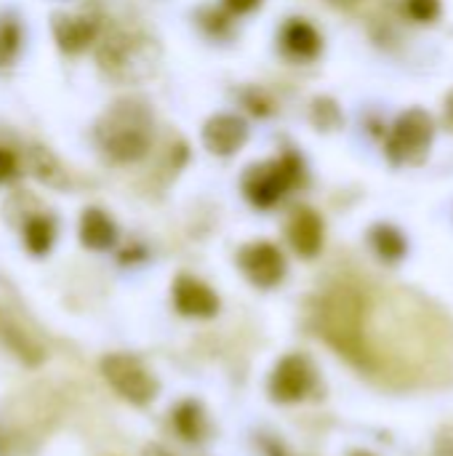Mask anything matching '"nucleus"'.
Instances as JSON below:
<instances>
[{
	"instance_id": "nucleus-14",
	"label": "nucleus",
	"mask_w": 453,
	"mask_h": 456,
	"mask_svg": "<svg viewBox=\"0 0 453 456\" xmlns=\"http://www.w3.org/2000/svg\"><path fill=\"white\" fill-rule=\"evenodd\" d=\"M371 246L384 262H398L406 256V238L400 235V230L390 224H376L371 230Z\"/></svg>"
},
{
	"instance_id": "nucleus-13",
	"label": "nucleus",
	"mask_w": 453,
	"mask_h": 456,
	"mask_svg": "<svg viewBox=\"0 0 453 456\" xmlns=\"http://www.w3.org/2000/svg\"><path fill=\"white\" fill-rule=\"evenodd\" d=\"M115 238H117L115 224L104 211L88 208L83 214V219H80V240H83V246H88L93 251H107V248L115 246Z\"/></svg>"
},
{
	"instance_id": "nucleus-21",
	"label": "nucleus",
	"mask_w": 453,
	"mask_h": 456,
	"mask_svg": "<svg viewBox=\"0 0 453 456\" xmlns=\"http://www.w3.org/2000/svg\"><path fill=\"white\" fill-rule=\"evenodd\" d=\"M259 3H262V0H224V5H227L230 11H235V13H248V11H254Z\"/></svg>"
},
{
	"instance_id": "nucleus-15",
	"label": "nucleus",
	"mask_w": 453,
	"mask_h": 456,
	"mask_svg": "<svg viewBox=\"0 0 453 456\" xmlns=\"http://www.w3.org/2000/svg\"><path fill=\"white\" fill-rule=\"evenodd\" d=\"M56 240V227L48 216H32L27 224H24V243L27 248L35 254V256H43L51 251Z\"/></svg>"
},
{
	"instance_id": "nucleus-7",
	"label": "nucleus",
	"mask_w": 453,
	"mask_h": 456,
	"mask_svg": "<svg viewBox=\"0 0 453 456\" xmlns=\"http://www.w3.org/2000/svg\"><path fill=\"white\" fill-rule=\"evenodd\" d=\"M246 278L259 289H272L286 275V259L272 243H251L238 256Z\"/></svg>"
},
{
	"instance_id": "nucleus-11",
	"label": "nucleus",
	"mask_w": 453,
	"mask_h": 456,
	"mask_svg": "<svg viewBox=\"0 0 453 456\" xmlns=\"http://www.w3.org/2000/svg\"><path fill=\"white\" fill-rule=\"evenodd\" d=\"M288 240L294 246L296 254L302 256H315L323 246V222L315 211L302 208L294 214L291 224H288Z\"/></svg>"
},
{
	"instance_id": "nucleus-8",
	"label": "nucleus",
	"mask_w": 453,
	"mask_h": 456,
	"mask_svg": "<svg viewBox=\"0 0 453 456\" xmlns=\"http://www.w3.org/2000/svg\"><path fill=\"white\" fill-rule=\"evenodd\" d=\"M248 139V126L243 118L238 115H216L206 123L203 128V142L211 152L216 155H232L235 150L243 147V142Z\"/></svg>"
},
{
	"instance_id": "nucleus-5",
	"label": "nucleus",
	"mask_w": 453,
	"mask_h": 456,
	"mask_svg": "<svg viewBox=\"0 0 453 456\" xmlns=\"http://www.w3.org/2000/svg\"><path fill=\"white\" fill-rule=\"evenodd\" d=\"M101 371H104V379L125 401H131L136 406L150 403L155 398V393H158V385L150 377V371L131 355H109V358H104Z\"/></svg>"
},
{
	"instance_id": "nucleus-1",
	"label": "nucleus",
	"mask_w": 453,
	"mask_h": 456,
	"mask_svg": "<svg viewBox=\"0 0 453 456\" xmlns=\"http://www.w3.org/2000/svg\"><path fill=\"white\" fill-rule=\"evenodd\" d=\"M152 115L142 102L123 99L112 104L96 123V144L115 163H133L152 144Z\"/></svg>"
},
{
	"instance_id": "nucleus-22",
	"label": "nucleus",
	"mask_w": 453,
	"mask_h": 456,
	"mask_svg": "<svg viewBox=\"0 0 453 456\" xmlns=\"http://www.w3.org/2000/svg\"><path fill=\"white\" fill-rule=\"evenodd\" d=\"M449 118H451V123H453V94L449 96Z\"/></svg>"
},
{
	"instance_id": "nucleus-4",
	"label": "nucleus",
	"mask_w": 453,
	"mask_h": 456,
	"mask_svg": "<svg viewBox=\"0 0 453 456\" xmlns=\"http://www.w3.org/2000/svg\"><path fill=\"white\" fill-rule=\"evenodd\" d=\"M99 61L112 77L120 80H139L155 67V61L150 59V40H139L128 32L109 37L99 51Z\"/></svg>"
},
{
	"instance_id": "nucleus-17",
	"label": "nucleus",
	"mask_w": 453,
	"mask_h": 456,
	"mask_svg": "<svg viewBox=\"0 0 453 456\" xmlns=\"http://www.w3.org/2000/svg\"><path fill=\"white\" fill-rule=\"evenodd\" d=\"M0 339L21 358V361H27V363H37L40 361V347L35 345V342H29L27 339V334L21 331V329H16L13 323H8L5 318H0Z\"/></svg>"
},
{
	"instance_id": "nucleus-6",
	"label": "nucleus",
	"mask_w": 453,
	"mask_h": 456,
	"mask_svg": "<svg viewBox=\"0 0 453 456\" xmlns=\"http://www.w3.org/2000/svg\"><path fill=\"white\" fill-rule=\"evenodd\" d=\"M312 366L302 355H286L270 377V395L280 403H294L312 390Z\"/></svg>"
},
{
	"instance_id": "nucleus-2",
	"label": "nucleus",
	"mask_w": 453,
	"mask_h": 456,
	"mask_svg": "<svg viewBox=\"0 0 453 456\" xmlns=\"http://www.w3.org/2000/svg\"><path fill=\"white\" fill-rule=\"evenodd\" d=\"M304 176V168L296 155H283L280 160H270L262 166L248 168L243 179L246 198L259 208H272L278 200L286 198L291 187H296Z\"/></svg>"
},
{
	"instance_id": "nucleus-10",
	"label": "nucleus",
	"mask_w": 453,
	"mask_h": 456,
	"mask_svg": "<svg viewBox=\"0 0 453 456\" xmlns=\"http://www.w3.org/2000/svg\"><path fill=\"white\" fill-rule=\"evenodd\" d=\"M280 45L283 51L291 56V59H299V61H310L320 53L323 48V40H320V32L304 21V19H291L283 32H280Z\"/></svg>"
},
{
	"instance_id": "nucleus-3",
	"label": "nucleus",
	"mask_w": 453,
	"mask_h": 456,
	"mask_svg": "<svg viewBox=\"0 0 453 456\" xmlns=\"http://www.w3.org/2000/svg\"><path fill=\"white\" fill-rule=\"evenodd\" d=\"M433 136H435L433 118L425 110L414 107L398 118L387 142V155L395 166H417L427 158L433 147Z\"/></svg>"
},
{
	"instance_id": "nucleus-18",
	"label": "nucleus",
	"mask_w": 453,
	"mask_h": 456,
	"mask_svg": "<svg viewBox=\"0 0 453 456\" xmlns=\"http://www.w3.org/2000/svg\"><path fill=\"white\" fill-rule=\"evenodd\" d=\"M19 45V27L13 21H0V64L13 56Z\"/></svg>"
},
{
	"instance_id": "nucleus-16",
	"label": "nucleus",
	"mask_w": 453,
	"mask_h": 456,
	"mask_svg": "<svg viewBox=\"0 0 453 456\" xmlns=\"http://www.w3.org/2000/svg\"><path fill=\"white\" fill-rule=\"evenodd\" d=\"M174 428H176V433H179L182 438H187V441H200L203 433H206V417H203L200 406L192 403V401L182 403V406L174 411Z\"/></svg>"
},
{
	"instance_id": "nucleus-9",
	"label": "nucleus",
	"mask_w": 453,
	"mask_h": 456,
	"mask_svg": "<svg viewBox=\"0 0 453 456\" xmlns=\"http://www.w3.org/2000/svg\"><path fill=\"white\" fill-rule=\"evenodd\" d=\"M174 305L182 315H190V318H211L219 310L216 294L206 283L187 278V275H182L174 283Z\"/></svg>"
},
{
	"instance_id": "nucleus-20",
	"label": "nucleus",
	"mask_w": 453,
	"mask_h": 456,
	"mask_svg": "<svg viewBox=\"0 0 453 456\" xmlns=\"http://www.w3.org/2000/svg\"><path fill=\"white\" fill-rule=\"evenodd\" d=\"M13 176H16V158L0 147V182H8Z\"/></svg>"
},
{
	"instance_id": "nucleus-12",
	"label": "nucleus",
	"mask_w": 453,
	"mask_h": 456,
	"mask_svg": "<svg viewBox=\"0 0 453 456\" xmlns=\"http://www.w3.org/2000/svg\"><path fill=\"white\" fill-rule=\"evenodd\" d=\"M53 35L64 51L75 53V51H83L93 40L96 21H91L85 16H56L53 19Z\"/></svg>"
},
{
	"instance_id": "nucleus-19",
	"label": "nucleus",
	"mask_w": 453,
	"mask_h": 456,
	"mask_svg": "<svg viewBox=\"0 0 453 456\" xmlns=\"http://www.w3.org/2000/svg\"><path fill=\"white\" fill-rule=\"evenodd\" d=\"M406 5L417 21H433L441 13V0H406Z\"/></svg>"
}]
</instances>
